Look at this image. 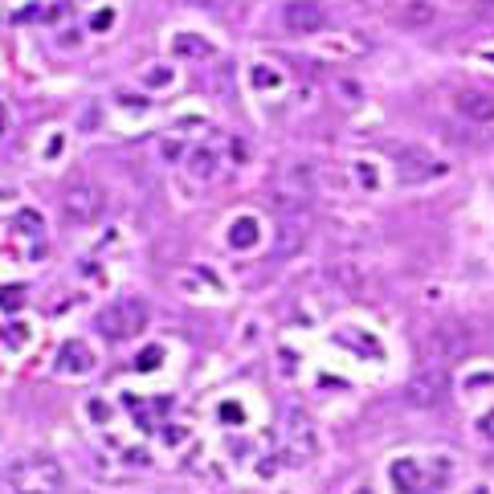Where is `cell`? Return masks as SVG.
Masks as SVG:
<instances>
[{
  "instance_id": "1",
  "label": "cell",
  "mask_w": 494,
  "mask_h": 494,
  "mask_svg": "<svg viewBox=\"0 0 494 494\" xmlns=\"http://www.w3.org/2000/svg\"><path fill=\"white\" fill-rule=\"evenodd\" d=\"M4 482L12 494H61L66 491V470L49 453H29L4 470Z\"/></svg>"
},
{
  "instance_id": "2",
  "label": "cell",
  "mask_w": 494,
  "mask_h": 494,
  "mask_svg": "<svg viewBox=\"0 0 494 494\" xmlns=\"http://www.w3.org/2000/svg\"><path fill=\"white\" fill-rule=\"evenodd\" d=\"M470 348H474V331L462 327V323H437V327H429L425 339H421L425 359L437 363V368H446V363H453V359H462Z\"/></svg>"
},
{
  "instance_id": "3",
  "label": "cell",
  "mask_w": 494,
  "mask_h": 494,
  "mask_svg": "<svg viewBox=\"0 0 494 494\" xmlns=\"http://www.w3.org/2000/svg\"><path fill=\"white\" fill-rule=\"evenodd\" d=\"M147 303L143 298H115L111 307H102L98 311V331L106 335V339H131V335H139L143 327H147Z\"/></svg>"
},
{
  "instance_id": "4",
  "label": "cell",
  "mask_w": 494,
  "mask_h": 494,
  "mask_svg": "<svg viewBox=\"0 0 494 494\" xmlns=\"http://www.w3.org/2000/svg\"><path fill=\"white\" fill-rule=\"evenodd\" d=\"M392 160H397V172H401L404 184H425V180H437L449 172L446 160H437L433 151L417 147V143H401L392 147Z\"/></svg>"
},
{
  "instance_id": "5",
  "label": "cell",
  "mask_w": 494,
  "mask_h": 494,
  "mask_svg": "<svg viewBox=\"0 0 494 494\" xmlns=\"http://www.w3.org/2000/svg\"><path fill=\"white\" fill-rule=\"evenodd\" d=\"M102 209H106V192L98 184H90V180L70 184L66 196H61V213H66L70 225H94L102 217Z\"/></svg>"
},
{
  "instance_id": "6",
  "label": "cell",
  "mask_w": 494,
  "mask_h": 494,
  "mask_svg": "<svg viewBox=\"0 0 494 494\" xmlns=\"http://www.w3.org/2000/svg\"><path fill=\"white\" fill-rule=\"evenodd\" d=\"M449 392V376L446 368H437V363H425L408 384H404V401L412 404V408H433V404H441Z\"/></svg>"
},
{
  "instance_id": "7",
  "label": "cell",
  "mask_w": 494,
  "mask_h": 494,
  "mask_svg": "<svg viewBox=\"0 0 494 494\" xmlns=\"http://www.w3.org/2000/svg\"><path fill=\"white\" fill-rule=\"evenodd\" d=\"M282 21H286L290 33L311 37V33H319V29L327 25V8H323V0H290V4L282 8Z\"/></svg>"
},
{
  "instance_id": "8",
  "label": "cell",
  "mask_w": 494,
  "mask_h": 494,
  "mask_svg": "<svg viewBox=\"0 0 494 494\" xmlns=\"http://www.w3.org/2000/svg\"><path fill=\"white\" fill-rule=\"evenodd\" d=\"M453 111L470 123H494V94L491 90H457Z\"/></svg>"
},
{
  "instance_id": "9",
  "label": "cell",
  "mask_w": 494,
  "mask_h": 494,
  "mask_svg": "<svg viewBox=\"0 0 494 494\" xmlns=\"http://www.w3.org/2000/svg\"><path fill=\"white\" fill-rule=\"evenodd\" d=\"M388 482H392L397 494H425V486H429L421 462H412V457H397V462L388 466Z\"/></svg>"
},
{
  "instance_id": "10",
  "label": "cell",
  "mask_w": 494,
  "mask_h": 494,
  "mask_svg": "<svg viewBox=\"0 0 494 494\" xmlns=\"http://www.w3.org/2000/svg\"><path fill=\"white\" fill-rule=\"evenodd\" d=\"M90 368H94V352H90L82 339L61 343V352H57V372H61V376H86Z\"/></svg>"
},
{
  "instance_id": "11",
  "label": "cell",
  "mask_w": 494,
  "mask_h": 494,
  "mask_svg": "<svg viewBox=\"0 0 494 494\" xmlns=\"http://www.w3.org/2000/svg\"><path fill=\"white\" fill-rule=\"evenodd\" d=\"M307 241V225L303 221H282L274 233V258H294Z\"/></svg>"
},
{
  "instance_id": "12",
  "label": "cell",
  "mask_w": 494,
  "mask_h": 494,
  "mask_svg": "<svg viewBox=\"0 0 494 494\" xmlns=\"http://www.w3.org/2000/svg\"><path fill=\"white\" fill-rule=\"evenodd\" d=\"M286 437H290V446H294V457H307V453H314L311 421H303L298 412H290V417H286Z\"/></svg>"
},
{
  "instance_id": "13",
  "label": "cell",
  "mask_w": 494,
  "mask_h": 494,
  "mask_svg": "<svg viewBox=\"0 0 494 494\" xmlns=\"http://www.w3.org/2000/svg\"><path fill=\"white\" fill-rule=\"evenodd\" d=\"M217 168H221V155L213 151V147H196V151H188V172L196 180H213L217 176Z\"/></svg>"
},
{
  "instance_id": "14",
  "label": "cell",
  "mask_w": 494,
  "mask_h": 494,
  "mask_svg": "<svg viewBox=\"0 0 494 494\" xmlns=\"http://www.w3.org/2000/svg\"><path fill=\"white\" fill-rule=\"evenodd\" d=\"M437 17V8L429 4V0H408L401 8V25H408V29H421V25H429Z\"/></svg>"
},
{
  "instance_id": "15",
  "label": "cell",
  "mask_w": 494,
  "mask_h": 494,
  "mask_svg": "<svg viewBox=\"0 0 494 494\" xmlns=\"http://www.w3.org/2000/svg\"><path fill=\"white\" fill-rule=\"evenodd\" d=\"M254 241H258V221L254 217H237L233 229H229V245L233 249H249Z\"/></svg>"
},
{
  "instance_id": "16",
  "label": "cell",
  "mask_w": 494,
  "mask_h": 494,
  "mask_svg": "<svg viewBox=\"0 0 494 494\" xmlns=\"http://www.w3.org/2000/svg\"><path fill=\"white\" fill-rule=\"evenodd\" d=\"M172 49H176L180 57H209V53H213L209 41H200V37H192V33H180L176 41H172Z\"/></svg>"
},
{
  "instance_id": "17",
  "label": "cell",
  "mask_w": 494,
  "mask_h": 494,
  "mask_svg": "<svg viewBox=\"0 0 494 494\" xmlns=\"http://www.w3.org/2000/svg\"><path fill=\"white\" fill-rule=\"evenodd\" d=\"M143 82H147V86H168V82H172V70H164V66H151V70H147V74H143Z\"/></svg>"
},
{
  "instance_id": "18",
  "label": "cell",
  "mask_w": 494,
  "mask_h": 494,
  "mask_svg": "<svg viewBox=\"0 0 494 494\" xmlns=\"http://www.w3.org/2000/svg\"><path fill=\"white\" fill-rule=\"evenodd\" d=\"M17 229H25V233H37V229H41V217H37L33 209H21V213H17Z\"/></svg>"
},
{
  "instance_id": "19",
  "label": "cell",
  "mask_w": 494,
  "mask_h": 494,
  "mask_svg": "<svg viewBox=\"0 0 494 494\" xmlns=\"http://www.w3.org/2000/svg\"><path fill=\"white\" fill-rule=\"evenodd\" d=\"M164 359V348H147V352H139V359H135V368H143V372H151L155 363Z\"/></svg>"
},
{
  "instance_id": "20",
  "label": "cell",
  "mask_w": 494,
  "mask_h": 494,
  "mask_svg": "<svg viewBox=\"0 0 494 494\" xmlns=\"http://www.w3.org/2000/svg\"><path fill=\"white\" fill-rule=\"evenodd\" d=\"M111 21H115V12H94L90 25H94V29H111Z\"/></svg>"
},
{
  "instance_id": "21",
  "label": "cell",
  "mask_w": 494,
  "mask_h": 494,
  "mask_svg": "<svg viewBox=\"0 0 494 494\" xmlns=\"http://www.w3.org/2000/svg\"><path fill=\"white\" fill-rule=\"evenodd\" d=\"M184 4H192V8H221V0H184Z\"/></svg>"
},
{
  "instance_id": "22",
  "label": "cell",
  "mask_w": 494,
  "mask_h": 494,
  "mask_svg": "<svg viewBox=\"0 0 494 494\" xmlns=\"http://www.w3.org/2000/svg\"><path fill=\"white\" fill-rule=\"evenodd\" d=\"M90 417H98V421H106V404H102V401H94V404H90Z\"/></svg>"
},
{
  "instance_id": "23",
  "label": "cell",
  "mask_w": 494,
  "mask_h": 494,
  "mask_svg": "<svg viewBox=\"0 0 494 494\" xmlns=\"http://www.w3.org/2000/svg\"><path fill=\"white\" fill-rule=\"evenodd\" d=\"M221 417H225V421H237L241 412H237V404H225V408H221Z\"/></svg>"
},
{
  "instance_id": "24",
  "label": "cell",
  "mask_w": 494,
  "mask_h": 494,
  "mask_svg": "<svg viewBox=\"0 0 494 494\" xmlns=\"http://www.w3.org/2000/svg\"><path fill=\"white\" fill-rule=\"evenodd\" d=\"M0 123H4V111H0Z\"/></svg>"
},
{
  "instance_id": "25",
  "label": "cell",
  "mask_w": 494,
  "mask_h": 494,
  "mask_svg": "<svg viewBox=\"0 0 494 494\" xmlns=\"http://www.w3.org/2000/svg\"><path fill=\"white\" fill-rule=\"evenodd\" d=\"M482 4H494V0H482Z\"/></svg>"
}]
</instances>
